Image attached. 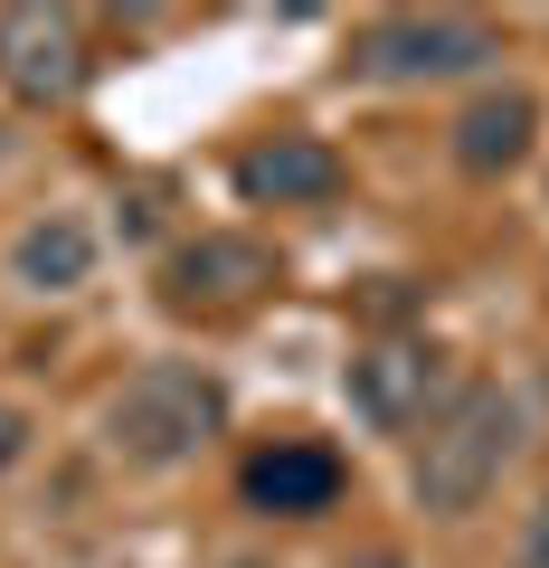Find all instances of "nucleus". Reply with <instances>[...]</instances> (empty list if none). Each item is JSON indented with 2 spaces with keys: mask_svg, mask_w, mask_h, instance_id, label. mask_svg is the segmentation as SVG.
Masks as SVG:
<instances>
[{
  "mask_svg": "<svg viewBox=\"0 0 549 568\" xmlns=\"http://www.w3.org/2000/svg\"><path fill=\"white\" fill-rule=\"evenodd\" d=\"M484 58H492V29L455 20V10H407V20H379L360 39L369 77H455V67H484Z\"/></svg>",
  "mask_w": 549,
  "mask_h": 568,
  "instance_id": "4",
  "label": "nucleus"
},
{
  "mask_svg": "<svg viewBox=\"0 0 549 568\" xmlns=\"http://www.w3.org/2000/svg\"><path fill=\"white\" fill-rule=\"evenodd\" d=\"M237 190L256 209H304V200H332L342 190V162H332V142L313 133H275L256 152H237Z\"/></svg>",
  "mask_w": 549,
  "mask_h": 568,
  "instance_id": "8",
  "label": "nucleus"
},
{
  "mask_svg": "<svg viewBox=\"0 0 549 568\" xmlns=\"http://www.w3.org/2000/svg\"><path fill=\"white\" fill-rule=\"evenodd\" d=\"M511 446H521V407H511L502 388H455V398L427 417V436H417L407 484H417L427 511H474L492 484H502Z\"/></svg>",
  "mask_w": 549,
  "mask_h": 568,
  "instance_id": "1",
  "label": "nucleus"
},
{
  "mask_svg": "<svg viewBox=\"0 0 549 568\" xmlns=\"http://www.w3.org/2000/svg\"><path fill=\"white\" fill-rule=\"evenodd\" d=\"M20 446H29V417H20V407H0V474L20 465Z\"/></svg>",
  "mask_w": 549,
  "mask_h": 568,
  "instance_id": "11",
  "label": "nucleus"
},
{
  "mask_svg": "<svg viewBox=\"0 0 549 568\" xmlns=\"http://www.w3.org/2000/svg\"><path fill=\"white\" fill-rule=\"evenodd\" d=\"M521 568H549V503H540V521H530V540H521Z\"/></svg>",
  "mask_w": 549,
  "mask_h": 568,
  "instance_id": "12",
  "label": "nucleus"
},
{
  "mask_svg": "<svg viewBox=\"0 0 549 568\" xmlns=\"http://www.w3.org/2000/svg\"><path fill=\"white\" fill-rule=\"evenodd\" d=\"M85 20L77 10H0V85L20 104H67L85 85Z\"/></svg>",
  "mask_w": 549,
  "mask_h": 568,
  "instance_id": "3",
  "label": "nucleus"
},
{
  "mask_svg": "<svg viewBox=\"0 0 549 568\" xmlns=\"http://www.w3.org/2000/svg\"><path fill=\"white\" fill-rule=\"evenodd\" d=\"M530 133H540V104H530L521 85H502V95H474L465 114H455V162L492 181V171L530 162Z\"/></svg>",
  "mask_w": 549,
  "mask_h": 568,
  "instance_id": "9",
  "label": "nucleus"
},
{
  "mask_svg": "<svg viewBox=\"0 0 549 568\" xmlns=\"http://www.w3.org/2000/svg\"><path fill=\"white\" fill-rule=\"evenodd\" d=\"M20 284L29 294H67V284H85V265H95V237H85V219H39V227H20Z\"/></svg>",
  "mask_w": 549,
  "mask_h": 568,
  "instance_id": "10",
  "label": "nucleus"
},
{
  "mask_svg": "<svg viewBox=\"0 0 549 568\" xmlns=\"http://www.w3.org/2000/svg\"><path fill=\"white\" fill-rule=\"evenodd\" d=\"M265 284H275V256L256 237H200L162 265L171 313H237V304H256Z\"/></svg>",
  "mask_w": 549,
  "mask_h": 568,
  "instance_id": "6",
  "label": "nucleus"
},
{
  "mask_svg": "<svg viewBox=\"0 0 549 568\" xmlns=\"http://www.w3.org/2000/svg\"><path fill=\"white\" fill-rule=\"evenodd\" d=\"M342 455L332 446H313V436H275V446L246 465V503L256 511H285V521H313V511H332L342 503Z\"/></svg>",
  "mask_w": 549,
  "mask_h": 568,
  "instance_id": "7",
  "label": "nucleus"
},
{
  "mask_svg": "<svg viewBox=\"0 0 549 568\" xmlns=\"http://www.w3.org/2000/svg\"><path fill=\"white\" fill-rule=\"evenodd\" d=\"M218 426H227V388L209 379V369H190V361L133 369L123 398L104 407V436H114V455H133V465H181V455H200Z\"/></svg>",
  "mask_w": 549,
  "mask_h": 568,
  "instance_id": "2",
  "label": "nucleus"
},
{
  "mask_svg": "<svg viewBox=\"0 0 549 568\" xmlns=\"http://www.w3.org/2000/svg\"><path fill=\"white\" fill-rule=\"evenodd\" d=\"M455 388H446V361H436L427 342H379L369 361H350V407H360L369 426H427L436 407H446Z\"/></svg>",
  "mask_w": 549,
  "mask_h": 568,
  "instance_id": "5",
  "label": "nucleus"
},
{
  "mask_svg": "<svg viewBox=\"0 0 549 568\" xmlns=\"http://www.w3.org/2000/svg\"><path fill=\"white\" fill-rule=\"evenodd\" d=\"M360 568H398V559H360Z\"/></svg>",
  "mask_w": 549,
  "mask_h": 568,
  "instance_id": "13",
  "label": "nucleus"
}]
</instances>
